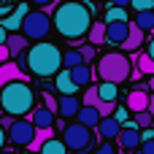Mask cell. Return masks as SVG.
Listing matches in <instances>:
<instances>
[{"label":"cell","instance_id":"cell-1","mask_svg":"<svg viewBox=\"0 0 154 154\" xmlns=\"http://www.w3.org/2000/svg\"><path fill=\"white\" fill-rule=\"evenodd\" d=\"M54 27H57L60 35H65V38H70V41L87 35L89 27H92L89 5H84V3H79V0H68V3H62V5H57V8H54Z\"/></svg>","mask_w":154,"mask_h":154},{"label":"cell","instance_id":"cell-2","mask_svg":"<svg viewBox=\"0 0 154 154\" xmlns=\"http://www.w3.org/2000/svg\"><path fill=\"white\" fill-rule=\"evenodd\" d=\"M35 106V92L30 81H8L0 89V108L8 116H24Z\"/></svg>","mask_w":154,"mask_h":154},{"label":"cell","instance_id":"cell-3","mask_svg":"<svg viewBox=\"0 0 154 154\" xmlns=\"http://www.w3.org/2000/svg\"><path fill=\"white\" fill-rule=\"evenodd\" d=\"M24 60H27V68L41 79H49L51 73H60L62 68V51L49 41H38L35 46H30Z\"/></svg>","mask_w":154,"mask_h":154},{"label":"cell","instance_id":"cell-4","mask_svg":"<svg viewBox=\"0 0 154 154\" xmlns=\"http://www.w3.org/2000/svg\"><path fill=\"white\" fill-rule=\"evenodd\" d=\"M130 73H133V62L122 51H108V54H103L97 60V76L103 81H111V84L119 87V84H125L130 79Z\"/></svg>","mask_w":154,"mask_h":154},{"label":"cell","instance_id":"cell-5","mask_svg":"<svg viewBox=\"0 0 154 154\" xmlns=\"http://www.w3.org/2000/svg\"><path fill=\"white\" fill-rule=\"evenodd\" d=\"M62 143L68 146V152L81 154V152H87V149H92L95 135H92V130L84 127L81 122H73V125H65V130H62Z\"/></svg>","mask_w":154,"mask_h":154},{"label":"cell","instance_id":"cell-6","mask_svg":"<svg viewBox=\"0 0 154 154\" xmlns=\"http://www.w3.org/2000/svg\"><path fill=\"white\" fill-rule=\"evenodd\" d=\"M49 30H51V19L43 11H27L22 22V35H27L30 41H43Z\"/></svg>","mask_w":154,"mask_h":154},{"label":"cell","instance_id":"cell-7","mask_svg":"<svg viewBox=\"0 0 154 154\" xmlns=\"http://www.w3.org/2000/svg\"><path fill=\"white\" fill-rule=\"evenodd\" d=\"M8 138L16 146H30L35 138V125L30 119H14V125L8 127Z\"/></svg>","mask_w":154,"mask_h":154},{"label":"cell","instance_id":"cell-8","mask_svg":"<svg viewBox=\"0 0 154 154\" xmlns=\"http://www.w3.org/2000/svg\"><path fill=\"white\" fill-rule=\"evenodd\" d=\"M116 141H119V146L127 149V152H133V149H138V146L143 143V141H141V130L135 127V122H125Z\"/></svg>","mask_w":154,"mask_h":154},{"label":"cell","instance_id":"cell-9","mask_svg":"<svg viewBox=\"0 0 154 154\" xmlns=\"http://www.w3.org/2000/svg\"><path fill=\"white\" fill-rule=\"evenodd\" d=\"M8 81H30V76L24 73V68H22L19 62L8 60V62L0 65V89H3Z\"/></svg>","mask_w":154,"mask_h":154},{"label":"cell","instance_id":"cell-10","mask_svg":"<svg viewBox=\"0 0 154 154\" xmlns=\"http://www.w3.org/2000/svg\"><path fill=\"white\" fill-rule=\"evenodd\" d=\"M149 100H152V95L146 92V89H133V92H127V100H125V106H127V111H133V114H138V111H149Z\"/></svg>","mask_w":154,"mask_h":154},{"label":"cell","instance_id":"cell-11","mask_svg":"<svg viewBox=\"0 0 154 154\" xmlns=\"http://www.w3.org/2000/svg\"><path fill=\"white\" fill-rule=\"evenodd\" d=\"M127 32H130V22H106V41L122 46Z\"/></svg>","mask_w":154,"mask_h":154},{"label":"cell","instance_id":"cell-12","mask_svg":"<svg viewBox=\"0 0 154 154\" xmlns=\"http://www.w3.org/2000/svg\"><path fill=\"white\" fill-rule=\"evenodd\" d=\"M79 111H81V100H79L76 95H62V97H60V108H57V114H60L62 119H76Z\"/></svg>","mask_w":154,"mask_h":154},{"label":"cell","instance_id":"cell-13","mask_svg":"<svg viewBox=\"0 0 154 154\" xmlns=\"http://www.w3.org/2000/svg\"><path fill=\"white\" fill-rule=\"evenodd\" d=\"M143 38H146V32L133 22V24H130V32H127V38H125V43H122V49H125V51H138V49L143 46Z\"/></svg>","mask_w":154,"mask_h":154},{"label":"cell","instance_id":"cell-14","mask_svg":"<svg viewBox=\"0 0 154 154\" xmlns=\"http://www.w3.org/2000/svg\"><path fill=\"white\" fill-rule=\"evenodd\" d=\"M24 16H27V5L24 3H19L5 19H3V30H22V22H24Z\"/></svg>","mask_w":154,"mask_h":154},{"label":"cell","instance_id":"cell-15","mask_svg":"<svg viewBox=\"0 0 154 154\" xmlns=\"http://www.w3.org/2000/svg\"><path fill=\"white\" fill-rule=\"evenodd\" d=\"M27 43H30V38L22 35V32H11V35L5 38V46H8V51H11V57H22V54L27 51Z\"/></svg>","mask_w":154,"mask_h":154},{"label":"cell","instance_id":"cell-16","mask_svg":"<svg viewBox=\"0 0 154 154\" xmlns=\"http://www.w3.org/2000/svg\"><path fill=\"white\" fill-rule=\"evenodd\" d=\"M119 130H122V125H119L114 116H103V119H100V125H97V135H100V138H106V141L119 138Z\"/></svg>","mask_w":154,"mask_h":154},{"label":"cell","instance_id":"cell-17","mask_svg":"<svg viewBox=\"0 0 154 154\" xmlns=\"http://www.w3.org/2000/svg\"><path fill=\"white\" fill-rule=\"evenodd\" d=\"M54 89H57V92H62V95H76V89H79V87H76V81L70 79V70H68V68L57 73Z\"/></svg>","mask_w":154,"mask_h":154},{"label":"cell","instance_id":"cell-18","mask_svg":"<svg viewBox=\"0 0 154 154\" xmlns=\"http://www.w3.org/2000/svg\"><path fill=\"white\" fill-rule=\"evenodd\" d=\"M30 122H32L38 130H41V127H54V114H51L46 106H41V108H32Z\"/></svg>","mask_w":154,"mask_h":154},{"label":"cell","instance_id":"cell-19","mask_svg":"<svg viewBox=\"0 0 154 154\" xmlns=\"http://www.w3.org/2000/svg\"><path fill=\"white\" fill-rule=\"evenodd\" d=\"M76 122H81L84 127H97L100 125V114H97V108H92V106H81V111H79V116H76Z\"/></svg>","mask_w":154,"mask_h":154},{"label":"cell","instance_id":"cell-20","mask_svg":"<svg viewBox=\"0 0 154 154\" xmlns=\"http://www.w3.org/2000/svg\"><path fill=\"white\" fill-rule=\"evenodd\" d=\"M92 76H95V73H92V68H89L87 62H84V65L70 68V79L76 81V87H87V84L92 81Z\"/></svg>","mask_w":154,"mask_h":154},{"label":"cell","instance_id":"cell-21","mask_svg":"<svg viewBox=\"0 0 154 154\" xmlns=\"http://www.w3.org/2000/svg\"><path fill=\"white\" fill-rule=\"evenodd\" d=\"M49 138H54V127H35V138H32V143H30V152H41V146L49 141Z\"/></svg>","mask_w":154,"mask_h":154},{"label":"cell","instance_id":"cell-22","mask_svg":"<svg viewBox=\"0 0 154 154\" xmlns=\"http://www.w3.org/2000/svg\"><path fill=\"white\" fill-rule=\"evenodd\" d=\"M87 38H89V43H92V46H100V43L106 41V22H92V27H89Z\"/></svg>","mask_w":154,"mask_h":154},{"label":"cell","instance_id":"cell-23","mask_svg":"<svg viewBox=\"0 0 154 154\" xmlns=\"http://www.w3.org/2000/svg\"><path fill=\"white\" fill-rule=\"evenodd\" d=\"M38 154H68V146L62 143V138H49Z\"/></svg>","mask_w":154,"mask_h":154},{"label":"cell","instance_id":"cell-24","mask_svg":"<svg viewBox=\"0 0 154 154\" xmlns=\"http://www.w3.org/2000/svg\"><path fill=\"white\" fill-rule=\"evenodd\" d=\"M135 68L143 73V76H154V60L143 51V54H135Z\"/></svg>","mask_w":154,"mask_h":154},{"label":"cell","instance_id":"cell-25","mask_svg":"<svg viewBox=\"0 0 154 154\" xmlns=\"http://www.w3.org/2000/svg\"><path fill=\"white\" fill-rule=\"evenodd\" d=\"M135 24H138L143 32H146V30L152 32L154 30V11H138V14H135Z\"/></svg>","mask_w":154,"mask_h":154},{"label":"cell","instance_id":"cell-26","mask_svg":"<svg viewBox=\"0 0 154 154\" xmlns=\"http://www.w3.org/2000/svg\"><path fill=\"white\" fill-rule=\"evenodd\" d=\"M97 95H100V100H108V103H116V84H111V81H103L100 87H97Z\"/></svg>","mask_w":154,"mask_h":154},{"label":"cell","instance_id":"cell-27","mask_svg":"<svg viewBox=\"0 0 154 154\" xmlns=\"http://www.w3.org/2000/svg\"><path fill=\"white\" fill-rule=\"evenodd\" d=\"M106 22H127V8L111 5V8L106 11Z\"/></svg>","mask_w":154,"mask_h":154},{"label":"cell","instance_id":"cell-28","mask_svg":"<svg viewBox=\"0 0 154 154\" xmlns=\"http://www.w3.org/2000/svg\"><path fill=\"white\" fill-rule=\"evenodd\" d=\"M62 65L70 70V68H76V65H84V60H81V51H62Z\"/></svg>","mask_w":154,"mask_h":154},{"label":"cell","instance_id":"cell-29","mask_svg":"<svg viewBox=\"0 0 154 154\" xmlns=\"http://www.w3.org/2000/svg\"><path fill=\"white\" fill-rule=\"evenodd\" d=\"M133 122H135V127H138V130H146V127H152V125H154V116L149 114V111H138Z\"/></svg>","mask_w":154,"mask_h":154},{"label":"cell","instance_id":"cell-30","mask_svg":"<svg viewBox=\"0 0 154 154\" xmlns=\"http://www.w3.org/2000/svg\"><path fill=\"white\" fill-rule=\"evenodd\" d=\"M97 103H100L97 87H89V89L84 92V97H81V106H92V108H97Z\"/></svg>","mask_w":154,"mask_h":154},{"label":"cell","instance_id":"cell-31","mask_svg":"<svg viewBox=\"0 0 154 154\" xmlns=\"http://www.w3.org/2000/svg\"><path fill=\"white\" fill-rule=\"evenodd\" d=\"M114 111H116V103H108V100H100V103H97L100 119H103V116H114Z\"/></svg>","mask_w":154,"mask_h":154},{"label":"cell","instance_id":"cell-32","mask_svg":"<svg viewBox=\"0 0 154 154\" xmlns=\"http://www.w3.org/2000/svg\"><path fill=\"white\" fill-rule=\"evenodd\" d=\"M79 51H81V60H84V62H87V65H89V62H92V60H95V54H97V51H95V46H92V43H87V46H81V49H79Z\"/></svg>","mask_w":154,"mask_h":154},{"label":"cell","instance_id":"cell-33","mask_svg":"<svg viewBox=\"0 0 154 154\" xmlns=\"http://www.w3.org/2000/svg\"><path fill=\"white\" fill-rule=\"evenodd\" d=\"M43 106H46L51 114H57V108H60V100H54V97H51V92H46V95H43Z\"/></svg>","mask_w":154,"mask_h":154},{"label":"cell","instance_id":"cell-34","mask_svg":"<svg viewBox=\"0 0 154 154\" xmlns=\"http://www.w3.org/2000/svg\"><path fill=\"white\" fill-rule=\"evenodd\" d=\"M130 5L138 8V11H152V8H154V0H130Z\"/></svg>","mask_w":154,"mask_h":154},{"label":"cell","instance_id":"cell-35","mask_svg":"<svg viewBox=\"0 0 154 154\" xmlns=\"http://www.w3.org/2000/svg\"><path fill=\"white\" fill-rule=\"evenodd\" d=\"M127 114H130V111H127V106H116V111H114V119H116L119 125H125V122H127Z\"/></svg>","mask_w":154,"mask_h":154},{"label":"cell","instance_id":"cell-36","mask_svg":"<svg viewBox=\"0 0 154 154\" xmlns=\"http://www.w3.org/2000/svg\"><path fill=\"white\" fill-rule=\"evenodd\" d=\"M14 8H16V5H14V0H0V16H8Z\"/></svg>","mask_w":154,"mask_h":154},{"label":"cell","instance_id":"cell-37","mask_svg":"<svg viewBox=\"0 0 154 154\" xmlns=\"http://www.w3.org/2000/svg\"><path fill=\"white\" fill-rule=\"evenodd\" d=\"M92 154H116V149H114L111 143H103V146H97Z\"/></svg>","mask_w":154,"mask_h":154},{"label":"cell","instance_id":"cell-38","mask_svg":"<svg viewBox=\"0 0 154 154\" xmlns=\"http://www.w3.org/2000/svg\"><path fill=\"white\" fill-rule=\"evenodd\" d=\"M141 154H154V138H152V141H143V143H141Z\"/></svg>","mask_w":154,"mask_h":154},{"label":"cell","instance_id":"cell-39","mask_svg":"<svg viewBox=\"0 0 154 154\" xmlns=\"http://www.w3.org/2000/svg\"><path fill=\"white\" fill-rule=\"evenodd\" d=\"M11 125H14V116H8V114H5V116H0V127H3L5 133H8V127H11Z\"/></svg>","mask_w":154,"mask_h":154},{"label":"cell","instance_id":"cell-40","mask_svg":"<svg viewBox=\"0 0 154 154\" xmlns=\"http://www.w3.org/2000/svg\"><path fill=\"white\" fill-rule=\"evenodd\" d=\"M8 57H11L8 46H5V43H0V65H3V62H8Z\"/></svg>","mask_w":154,"mask_h":154},{"label":"cell","instance_id":"cell-41","mask_svg":"<svg viewBox=\"0 0 154 154\" xmlns=\"http://www.w3.org/2000/svg\"><path fill=\"white\" fill-rule=\"evenodd\" d=\"M152 138H154V130H152V127L141 130V141H152Z\"/></svg>","mask_w":154,"mask_h":154},{"label":"cell","instance_id":"cell-42","mask_svg":"<svg viewBox=\"0 0 154 154\" xmlns=\"http://www.w3.org/2000/svg\"><path fill=\"white\" fill-rule=\"evenodd\" d=\"M114 5H119V8H130V0H114Z\"/></svg>","mask_w":154,"mask_h":154},{"label":"cell","instance_id":"cell-43","mask_svg":"<svg viewBox=\"0 0 154 154\" xmlns=\"http://www.w3.org/2000/svg\"><path fill=\"white\" fill-rule=\"evenodd\" d=\"M3 149H5V130L0 127V152H3Z\"/></svg>","mask_w":154,"mask_h":154},{"label":"cell","instance_id":"cell-44","mask_svg":"<svg viewBox=\"0 0 154 154\" xmlns=\"http://www.w3.org/2000/svg\"><path fill=\"white\" fill-rule=\"evenodd\" d=\"M146 54H149V57H152V60H154V38H152V41H149V49H146Z\"/></svg>","mask_w":154,"mask_h":154},{"label":"cell","instance_id":"cell-45","mask_svg":"<svg viewBox=\"0 0 154 154\" xmlns=\"http://www.w3.org/2000/svg\"><path fill=\"white\" fill-rule=\"evenodd\" d=\"M149 114L154 116V95H152V100H149Z\"/></svg>","mask_w":154,"mask_h":154},{"label":"cell","instance_id":"cell-46","mask_svg":"<svg viewBox=\"0 0 154 154\" xmlns=\"http://www.w3.org/2000/svg\"><path fill=\"white\" fill-rule=\"evenodd\" d=\"M5 38H8V35H5V30L0 27V43H5Z\"/></svg>","mask_w":154,"mask_h":154},{"label":"cell","instance_id":"cell-47","mask_svg":"<svg viewBox=\"0 0 154 154\" xmlns=\"http://www.w3.org/2000/svg\"><path fill=\"white\" fill-rule=\"evenodd\" d=\"M38 5H49V3H54V0H35Z\"/></svg>","mask_w":154,"mask_h":154},{"label":"cell","instance_id":"cell-48","mask_svg":"<svg viewBox=\"0 0 154 154\" xmlns=\"http://www.w3.org/2000/svg\"><path fill=\"white\" fill-rule=\"evenodd\" d=\"M0 154H14V152H8V149H3V152H0Z\"/></svg>","mask_w":154,"mask_h":154},{"label":"cell","instance_id":"cell-49","mask_svg":"<svg viewBox=\"0 0 154 154\" xmlns=\"http://www.w3.org/2000/svg\"><path fill=\"white\" fill-rule=\"evenodd\" d=\"M0 116H3V108H0Z\"/></svg>","mask_w":154,"mask_h":154},{"label":"cell","instance_id":"cell-50","mask_svg":"<svg viewBox=\"0 0 154 154\" xmlns=\"http://www.w3.org/2000/svg\"><path fill=\"white\" fill-rule=\"evenodd\" d=\"M152 87H154V81H152Z\"/></svg>","mask_w":154,"mask_h":154},{"label":"cell","instance_id":"cell-51","mask_svg":"<svg viewBox=\"0 0 154 154\" xmlns=\"http://www.w3.org/2000/svg\"><path fill=\"white\" fill-rule=\"evenodd\" d=\"M138 154H141V152H138Z\"/></svg>","mask_w":154,"mask_h":154}]
</instances>
